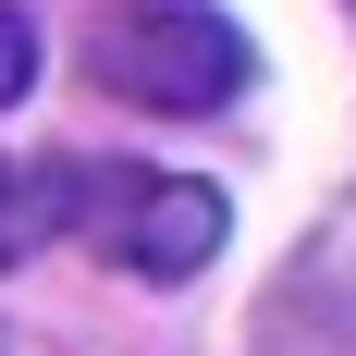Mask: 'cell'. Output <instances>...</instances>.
Wrapping results in <instances>:
<instances>
[{
  "mask_svg": "<svg viewBox=\"0 0 356 356\" xmlns=\"http://www.w3.org/2000/svg\"><path fill=\"white\" fill-rule=\"evenodd\" d=\"M49 234H86V160H0V270H25Z\"/></svg>",
  "mask_w": 356,
  "mask_h": 356,
  "instance_id": "3",
  "label": "cell"
},
{
  "mask_svg": "<svg viewBox=\"0 0 356 356\" xmlns=\"http://www.w3.org/2000/svg\"><path fill=\"white\" fill-rule=\"evenodd\" d=\"M99 86L136 111H221L246 86V25H221V13H123L99 37Z\"/></svg>",
  "mask_w": 356,
  "mask_h": 356,
  "instance_id": "2",
  "label": "cell"
},
{
  "mask_svg": "<svg viewBox=\"0 0 356 356\" xmlns=\"http://www.w3.org/2000/svg\"><path fill=\"white\" fill-rule=\"evenodd\" d=\"M234 234L221 209V184L197 172H136V160H86V246L111 270H136V283H197Z\"/></svg>",
  "mask_w": 356,
  "mask_h": 356,
  "instance_id": "1",
  "label": "cell"
},
{
  "mask_svg": "<svg viewBox=\"0 0 356 356\" xmlns=\"http://www.w3.org/2000/svg\"><path fill=\"white\" fill-rule=\"evenodd\" d=\"M25 86H37V13H25V0H0V111L25 99Z\"/></svg>",
  "mask_w": 356,
  "mask_h": 356,
  "instance_id": "4",
  "label": "cell"
}]
</instances>
